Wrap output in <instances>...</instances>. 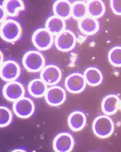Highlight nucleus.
I'll list each match as a JSON object with an SVG mask.
<instances>
[{"instance_id":"3","label":"nucleus","mask_w":121,"mask_h":152,"mask_svg":"<svg viewBox=\"0 0 121 152\" xmlns=\"http://www.w3.org/2000/svg\"><path fill=\"white\" fill-rule=\"evenodd\" d=\"M22 64L28 72H38L45 66V61L44 56L40 51L31 50L24 54Z\"/></svg>"},{"instance_id":"25","label":"nucleus","mask_w":121,"mask_h":152,"mask_svg":"<svg viewBox=\"0 0 121 152\" xmlns=\"http://www.w3.org/2000/svg\"><path fill=\"white\" fill-rule=\"evenodd\" d=\"M110 7L115 14L121 15V0H112Z\"/></svg>"},{"instance_id":"4","label":"nucleus","mask_w":121,"mask_h":152,"mask_svg":"<svg viewBox=\"0 0 121 152\" xmlns=\"http://www.w3.org/2000/svg\"><path fill=\"white\" fill-rule=\"evenodd\" d=\"M32 40L34 46L39 50H47L52 47L53 35L45 28H40L34 32Z\"/></svg>"},{"instance_id":"17","label":"nucleus","mask_w":121,"mask_h":152,"mask_svg":"<svg viewBox=\"0 0 121 152\" xmlns=\"http://www.w3.org/2000/svg\"><path fill=\"white\" fill-rule=\"evenodd\" d=\"M47 89V85L41 78L32 80L28 85L29 94L35 98L43 97L46 94Z\"/></svg>"},{"instance_id":"2","label":"nucleus","mask_w":121,"mask_h":152,"mask_svg":"<svg viewBox=\"0 0 121 152\" xmlns=\"http://www.w3.org/2000/svg\"><path fill=\"white\" fill-rule=\"evenodd\" d=\"M92 129L94 134L100 138H106L112 134L114 124L108 115H100L93 121Z\"/></svg>"},{"instance_id":"5","label":"nucleus","mask_w":121,"mask_h":152,"mask_svg":"<svg viewBox=\"0 0 121 152\" xmlns=\"http://www.w3.org/2000/svg\"><path fill=\"white\" fill-rule=\"evenodd\" d=\"M13 112L20 118H27L35 111V104L32 100L27 97H23L15 101L13 104Z\"/></svg>"},{"instance_id":"20","label":"nucleus","mask_w":121,"mask_h":152,"mask_svg":"<svg viewBox=\"0 0 121 152\" xmlns=\"http://www.w3.org/2000/svg\"><path fill=\"white\" fill-rule=\"evenodd\" d=\"M1 4L5 12L9 17H16L18 13L25 9V5L20 0H7L3 1Z\"/></svg>"},{"instance_id":"22","label":"nucleus","mask_w":121,"mask_h":152,"mask_svg":"<svg viewBox=\"0 0 121 152\" xmlns=\"http://www.w3.org/2000/svg\"><path fill=\"white\" fill-rule=\"evenodd\" d=\"M87 3L78 1L72 3L71 16L77 20H82L87 16Z\"/></svg>"},{"instance_id":"15","label":"nucleus","mask_w":121,"mask_h":152,"mask_svg":"<svg viewBox=\"0 0 121 152\" xmlns=\"http://www.w3.org/2000/svg\"><path fill=\"white\" fill-rule=\"evenodd\" d=\"M79 28L81 32L86 35H93L99 30V23L97 20L90 16H87L79 20Z\"/></svg>"},{"instance_id":"11","label":"nucleus","mask_w":121,"mask_h":152,"mask_svg":"<svg viewBox=\"0 0 121 152\" xmlns=\"http://www.w3.org/2000/svg\"><path fill=\"white\" fill-rule=\"evenodd\" d=\"M40 76L47 85H55L61 79L62 73L59 66L51 64L45 66L41 70Z\"/></svg>"},{"instance_id":"13","label":"nucleus","mask_w":121,"mask_h":152,"mask_svg":"<svg viewBox=\"0 0 121 152\" xmlns=\"http://www.w3.org/2000/svg\"><path fill=\"white\" fill-rule=\"evenodd\" d=\"M120 100L119 96L114 94L107 95L102 100V110L106 115H112L120 108Z\"/></svg>"},{"instance_id":"1","label":"nucleus","mask_w":121,"mask_h":152,"mask_svg":"<svg viewBox=\"0 0 121 152\" xmlns=\"http://www.w3.org/2000/svg\"><path fill=\"white\" fill-rule=\"evenodd\" d=\"M1 37L8 42H14L20 39L22 30L20 23L13 19L6 20L1 23Z\"/></svg>"},{"instance_id":"6","label":"nucleus","mask_w":121,"mask_h":152,"mask_svg":"<svg viewBox=\"0 0 121 152\" xmlns=\"http://www.w3.org/2000/svg\"><path fill=\"white\" fill-rule=\"evenodd\" d=\"M76 44L77 37L74 33L69 30H64L55 37V47L60 51H69L75 47Z\"/></svg>"},{"instance_id":"7","label":"nucleus","mask_w":121,"mask_h":152,"mask_svg":"<svg viewBox=\"0 0 121 152\" xmlns=\"http://www.w3.org/2000/svg\"><path fill=\"white\" fill-rule=\"evenodd\" d=\"M21 68L15 60L9 59L1 64V78L5 82L15 81L20 75Z\"/></svg>"},{"instance_id":"26","label":"nucleus","mask_w":121,"mask_h":152,"mask_svg":"<svg viewBox=\"0 0 121 152\" xmlns=\"http://www.w3.org/2000/svg\"><path fill=\"white\" fill-rule=\"evenodd\" d=\"M0 11H1V23H2L5 21V20H6L5 19H6L8 15H7L6 12H5L1 4V7H0Z\"/></svg>"},{"instance_id":"14","label":"nucleus","mask_w":121,"mask_h":152,"mask_svg":"<svg viewBox=\"0 0 121 152\" xmlns=\"http://www.w3.org/2000/svg\"><path fill=\"white\" fill-rule=\"evenodd\" d=\"M68 123L71 130L74 131H81L83 129L87 123V116L82 110H74L69 114Z\"/></svg>"},{"instance_id":"19","label":"nucleus","mask_w":121,"mask_h":152,"mask_svg":"<svg viewBox=\"0 0 121 152\" xmlns=\"http://www.w3.org/2000/svg\"><path fill=\"white\" fill-rule=\"evenodd\" d=\"M84 77L87 83L91 86H97L102 83L103 75L97 67L91 66L86 69L84 72Z\"/></svg>"},{"instance_id":"23","label":"nucleus","mask_w":121,"mask_h":152,"mask_svg":"<svg viewBox=\"0 0 121 152\" xmlns=\"http://www.w3.org/2000/svg\"><path fill=\"white\" fill-rule=\"evenodd\" d=\"M110 63L115 67H121V46H115L111 49L108 54Z\"/></svg>"},{"instance_id":"21","label":"nucleus","mask_w":121,"mask_h":152,"mask_svg":"<svg viewBox=\"0 0 121 152\" xmlns=\"http://www.w3.org/2000/svg\"><path fill=\"white\" fill-rule=\"evenodd\" d=\"M87 3L88 14L90 17L98 18L102 17L105 12V7L104 2L100 0H92Z\"/></svg>"},{"instance_id":"27","label":"nucleus","mask_w":121,"mask_h":152,"mask_svg":"<svg viewBox=\"0 0 121 152\" xmlns=\"http://www.w3.org/2000/svg\"><path fill=\"white\" fill-rule=\"evenodd\" d=\"M13 152H15V151H27V150L25 149H22V148H18V149H15L14 150L12 151Z\"/></svg>"},{"instance_id":"12","label":"nucleus","mask_w":121,"mask_h":152,"mask_svg":"<svg viewBox=\"0 0 121 152\" xmlns=\"http://www.w3.org/2000/svg\"><path fill=\"white\" fill-rule=\"evenodd\" d=\"M46 102L51 106H59L63 104L66 99V94L64 88L54 85L49 88L44 95Z\"/></svg>"},{"instance_id":"9","label":"nucleus","mask_w":121,"mask_h":152,"mask_svg":"<svg viewBox=\"0 0 121 152\" xmlns=\"http://www.w3.org/2000/svg\"><path fill=\"white\" fill-rule=\"evenodd\" d=\"M64 84L66 88L69 92L78 94L82 92L85 88L87 82L83 74L74 72L68 76Z\"/></svg>"},{"instance_id":"16","label":"nucleus","mask_w":121,"mask_h":152,"mask_svg":"<svg viewBox=\"0 0 121 152\" xmlns=\"http://www.w3.org/2000/svg\"><path fill=\"white\" fill-rule=\"evenodd\" d=\"M72 3L66 0L56 1L53 5V12L54 15L63 19L69 18L71 16Z\"/></svg>"},{"instance_id":"10","label":"nucleus","mask_w":121,"mask_h":152,"mask_svg":"<svg viewBox=\"0 0 121 152\" xmlns=\"http://www.w3.org/2000/svg\"><path fill=\"white\" fill-rule=\"evenodd\" d=\"M74 145V140L73 135L67 132L58 134L53 141V148L56 152L71 151L73 150Z\"/></svg>"},{"instance_id":"24","label":"nucleus","mask_w":121,"mask_h":152,"mask_svg":"<svg viewBox=\"0 0 121 152\" xmlns=\"http://www.w3.org/2000/svg\"><path fill=\"white\" fill-rule=\"evenodd\" d=\"M12 121V114L11 110L6 106L0 107V127H6L11 123Z\"/></svg>"},{"instance_id":"8","label":"nucleus","mask_w":121,"mask_h":152,"mask_svg":"<svg viewBox=\"0 0 121 152\" xmlns=\"http://www.w3.org/2000/svg\"><path fill=\"white\" fill-rule=\"evenodd\" d=\"M25 92V90L23 85L16 80L7 82L3 88L4 97L12 102H15L24 97Z\"/></svg>"},{"instance_id":"28","label":"nucleus","mask_w":121,"mask_h":152,"mask_svg":"<svg viewBox=\"0 0 121 152\" xmlns=\"http://www.w3.org/2000/svg\"><path fill=\"white\" fill-rule=\"evenodd\" d=\"M120 109L121 110V100H120Z\"/></svg>"},{"instance_id":"18","label":"nucleus","mask_w":121,"mask_h":152,"mask_svg":"<svg viewBox=\"0 0 121 152\" xmlns=\"http://www.w3.org/2000/svg\"><path fill=\"white\" fill-rule=\"evenodd\" d=\"M45 26V28H47L53 35H57L66 30L64 20L55 15H53L47 18Z\"/></svg>"}]
</instances>
